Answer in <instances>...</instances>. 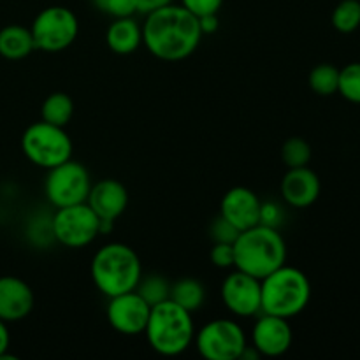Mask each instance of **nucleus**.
Returning <instances> with one entry per match:
<instances>
[{"mask_svg": "<svg viewBox=\"0 0 360 360\" xmlns=\"http://www.w3.org/2000/svg\"><path fill=\"white\" fill-rule=\"evenodd\" d=\"M294 341L288 319L260 313L252 330V345L262 357H281L287 354Z\"/></svg>", "mask_w": 360, "mask_h": 360, "instance_id": "nucleus-13", "label": "nucleus"}, {"mask_svg": "<svg viewBox=\"0 0 360 360\" xmlns=\"http://www.w3.org/2000/svg\"><path fill=\"white\" fill-rule=\"evenodd\" d=\"M150 311L151 306L136 290L109 297L108 309H105L109 326L123 336L144 334Z\"/></svg>", "mask_w": 360, "mask_h": 360, "instance_id": "nucleus-12", "label": "nucleus"}, {"mask_svg": "<svg viewBox=\"0 0 360 360\" xmlns=\"http://www.w3.org/2000/svg\"><path fill=\"white\" fill-rule=\"evenodd\" d=\"M74 115V102L63 91H55V94H49L46 97V101L42 102L41 108V116L44 122L51 123L56 127H67L69 122L72 120Z\"/></svg>", "mask_w": 360, "mask_h": 360, "instance_id": "nucleus-21", "label": "nucleus"}, {"mask_svg": "<svg viewBox=\"0 0 360 360\" xmlns=\"http://www.w3.org/2000/svg\"><path fill=\"white\" fill-rule=\"evenodd\" d=\"M193 343L206 360H239L248 340L236 320L217 319L197 330Z\"/></svg>", "mask_w": 360, "mask_h": 360, "instance_id": "nucleus-9", "label": "nucleus"}, {"mask_svg": "<svg viewBox=\"0 0 360 360\" xmlns=\"http://www.w3.org/2000/svg\"><path fill=\"white\" fill-rule=\"evenodd\" d=\"M105 42L116 55H132L143 44V25L134 16L115 18L105 32Z\"/></svg>", "mask_w": 360, "mask_h": 360, "instance_id": "nucleus-18", "label": "nucleus"}, {"mask_svg": "<svg viewBox=\"0 0 360 360\" xmlns=\"http://www.w3.org/2000/svg\"><path fill=\"white\" fill-rule=\"evenodd\" d=\"M200 30H202V35L214 34V32L220 28V21H218V14H206V16L199 18Z\"/></svg>", "mask_w": 360, "mask_h": 360, "instance_id": "nucleus-33", "label": "nucleus"}, {"mask_svg": "<svg viewBox=\"0 0 360 360\" xmlns=\"http://www.w3.org/2000/svg\"><path fill=\"white\" fill-rule=\"evenodd\" d=\"M220 294L225 308L232 315L241 316V319L260 315L262 290H260L259 278L236 269L224 280Z\"/></svg>", "mask_w": 360, "mask_h": 360, "instance_id": "nucleus-11", "label": "nucleus"}, {"mask_svg": "<svg viewBox=\"0 0 360 360\" xmlns=\"http://www.w3.org/2000/svg\"><path fill=\"white\" fill-rule=\"evenodd\" d=\"M202 30L199 18L179 4H169L146 14L143 23V44L165 62L188 58L199 48Z\"/></svg>", "mask_w": 360, "mask_h": 360, "instance_id": "nucleus-1", "label": "nucleus"}, {"mask_svg": "<svg viewBox=\"0 0 360 360\" xmlns=\"http://www.w3.org/2000/svg\"><path fill=\"white\" fill-rule=\"evenodd\" d=\"M91 4H94L101 13L111 16L112 20H115V18L134 16V14L137 13L136 0H91Z\"/></svg>", "mask_w": 360, "mask_h": 360, "instance_id": "nucleus-27", "label": "nucleus"}, {"mask_svg": "<svg viewBox=\"0 0 360 360\" xmlns=\"http://www.w3.org/2000/svg\"><path fill=\"white\" fill-rule=\"evenodd\" d=\"M311 146L306 139L302 137H290V139L285 141V144L281 146V158H283L285 165L288 169L292 167H304L311 160Z\"/></svg>", "mask_w": 360, "mask_h": 360, "instance_id": "nucleus-25", "label": "nucleus"}, {"mask_svg": "<svg viewBox=\"0 0 360 360\" xmlns=\"http://www.w3.org/2000/svg\"><path fill=\"white\" fill-rule=\"evenodd\" d=\"M136 292L148 304L155 306L167 301L171 294V283L162 274H148V276H141Z\"/></svg>", "mask_w": 360, "mask_h": 360, "instance_id": "nucleus-23", "label": "nucleus"}, {"mask_svg": "<svg viewBox=\"0 0 360 360\" xmlns=\"http://www.w3.org/2000/svg\"><path fill=\"white\" fill-rule=\"evenodd\" d=\"M333 27L341 34H352L360 27V0H341L333 11Z\"/></svg>", "mask_w": 360, "mask_h": 360, "instance_id": "nucleus-24", "label": "nucleus"}, {"mask_svg": "<svg viewBox=\"0 0 360 360\" xmlns=\"http://www.w3.org/2000/svg\"><path fill=\"white\" fill-rule=\"evenodd\" d=\"M181 6L192 14H195L197 18H200L206 16V14L220 13L224 0H181Z\"/></svg>", "mask_w": 360, "mask_h": 360, "instance_id": "nucleus-30", "label": "nucleus"}, {"mask_svg": "<svg viewBox=\"0 0 360 360\" xmlns=\"http://www.w3.org/2000/svg\"><path fill=\"white\" fill-rule=\"evenodd\" d=\"M234 246V267L259 280L266 278L287 260V245L280 231L259 224L239 232Z\"/></svg>", "mask_w": 360, "mask_h": 360, "instance_id": "nucleus-2", "label": "nucleus"}, {"mask_svg": "<svg viewBox=\"0 0 360 360\" xmlns=\"http://www.w3.org/2000/svg\"><path fill=\"white\" fill-rule=\"evenodd\" d=\"M169 299L185 308L186 311L193 313L200 309L206 302V288L195 278H183L171 285V294Z\"/></svg>", "mask_w": 360, "mask_h": 360, "instance_id": "nucleus-20", "label": "nucleus"}, {"mask_svg": "<svg viewBox=\"0 0 360 360\" xmlns=\"http://www.w3.org/2000/svg\"><path fill=\"white\" fill-rule=\"evenodd\" d=\"M262 304L260 313L294 319L306 309L311 299V283L297 267L283 264L260 280Z\"/></svg>", "mask_w": 360, "mask_h": 360, "instance_id": "nucleus-5", "label": "nucleus"}, {"mask_svg": "<svg viewBox=\"0 0 360 360\" xmlns=\"http://www.w3.org/2000/svg\"><path fill=\"white\" fill-rule=\"evenodd\" d=\"M172 4V0H136V7H137V13H143L148 14L151 11H157L160 7L169 6Z\"/></svg>", "mask_w": 360, "mask_h": 360, "instance_id": "nucleus-32", "label": "nucleus"}, {"mask_svg": "<svg viewBox=\"0 0 360 360\" xmlns=\"http://www.w3.org/2000/svg\"><path fill=\"white\" fill-rule=\"evenodd\" d=\"M144 334L150 347L157 354L164 357H176L192 347L195 323L192 313L167 299L160 304L151 306Z\"/></svg>", "mask_w": 360, "mask_h": 360, "instance_id": "nucleus-4", "label": "nucleus"}, {"mask_svg": "<svg viewBox=\"0 0 360 360\" xmlns=\"http://www.w3.org/2000/svg\"><path fill=\"white\" fill-rule=\"evenodd\" d=\"M32 37L35 49L58 53L69 48L79 34L76 14L63 6H49L42 9L32 21Z\"/></svg>", "mask_w": 360, "mask_h": 360, "instance_id": "nucleus-7", "label": "nucleus"}, {"mask_svg": "<svg viewBox=\"0 0 360 360\" xmlns=\"http://www.w3.org/2000/svg\"><path fill=\"white\" fill-rule=\"evenodd\" d=\"M338 84H340V69L333 63H320L309 72V88L320 97L338 94Z\"/></svg>", "mask_w": 360, "mask_h": 360, "instance_id": "nucleus-22", "label": "nucleus"}, {"mask_svg": "<svg viewBox=\"0 0 360 360\" xmlns=\"http://www.w3.org/2000/svg\"><path fill=\"white\" fill-rule=\"evenodd\" d=\"M338 94L348 102L360 104V62H354L340 69V84Z\"/></svg>", "mask_w": 360, "mask_h": 360, "instance_id": "nucleus-26", "label": "nucleus"}, {"mask_svg": "<svg viewBox=\"0 0 360 360\" xmlns=\"http://www.w3.org/2000/svg\"><path fill=\"white\" fill-rule=\"evenodd\" d=\"M281 221H283V211H281L280 204L273 202V200L262 202V206H260V224L266 225V227L278 229Z\"/></svg>", "mask_w": 360, "mask_h": 360, "instance_id": "nucleus-31", "label": "nucleus"}, {"mask_svg": "<svg viewBox=\"0 0 360 360\" xmlns=\"http://www.w3.org/2000/svg\"><path fill=\"white\" fill-rule=\"evenodd\" d=\"M210 259L213 266L220 267V269L234 267V246H232V243H214Z\"/></svg>", "mask_w": 360, "mask_h": 360, "instance_id": "nucleus-29", "label": "nucleus"}, {"mask_svg": "<svg viewBox=\"0 0 360 360\" xmlns=\"http://www.w3.org/2000/svg\"><path fill=\"white\" fill-rule=\"evenodd\" d=\"M35 49L30 28L21 25H7L0 30V56L7 60L27 58Z\"/></svg>", "mask_w": 360, "mask_h": 360, "instance_id": "nucleus-19", "label": "nucleus"}, {"mask_svg": "<svg viewBox=\"0 0 360 360\" xmlns=\"http://www.w3.org/2000/svg\"><path fill=\"white\" fill-rule=\"evenodd\" d=\"M11 343V334L7 329V323L4 320H0V359L6 357V352L9 348Z\"/></svg>", "mask_w": 360, "mask_h": 360, "instance_id": "nucleus-34", "label": "nucleus"}, {"mask_svg": "<svg viewBox=\"0 0 360 360\" xmlns=\"http://www.w3.org/2000/svg\"><path fill=\"white\" fill-rule=\"evenodd\" d=\"M320 178L308 165L288 169L281 181V197L285 202L297 210L313 206L320 197Z\"/></svg>", "mask_w": 360, "mask_h": 360, "instance_id": "nucleus-17", "label": "nucleus"}, {"mask_svg": "<svg viewBox=\"0 0 360 360\" xmlns=\"http://www.w3.org/2000/svg\"><path fill=\"white\" fill-rule=\"evenodd\" d=\"M51 231L60 245L67 248H84L101 236V218L86 202L56 207L51 217Z\"/></svg>", "mask_w": 360, "mask_h": 360, "instance_id": "nucleus-8", "label": "nucleus"}, {"mask_svg": "<svg viewBox=\"0 0 360 360\" xmlns=\"http://www.w3.org/2000/svg\"><path fill=\"white\" fill-rule=\"evenodd\" d=\"M210 236L213 239V243H234L236 238L239 236V231L231 224V221L225 220L224 217L214 218V221L210 227Z\"/></svg>", "mask_w": 360, "mask_h": 360, "instance_id": "nucleus-28", "label": "nucleus"}, {"mask_svg": "<svg viewBox=\"0 0 360 360\" xmlns=\"http://www.w3.org/2000/svg\"><path fill=\"white\" fill-rule=\"evenodd\" d=\"M21 150L34 165L51 169L72 158V141L65 132V127L35 122L21 136Z\"/></svg>", "mask_w": 360, "mask_h": 360, "instance_id": "nucleus-6", "label": "nucleus"}, {"mask_svg": "<svg viewBox=\"0 0 360 360\" xmlns=\"http://www.w3.org/2000/svg\"><path fill=\"white\" fill-rule=\"evenodd\" d=\"M260 206L262 200L253 190L246 186H234L221 197L220 214L239 232H243L260 224Z\"/></svg>", "mask_w": 360, "mask_h": 360, "instance_id": "nucleus-14", "label": "nucleus"}, {"mask_svg": "<svg viewBox=\"0 0 360 360\" xmlns=\"http://www.w3.org/2000/svg\"><path fill=\"white\" fill-rule=\"evenodd\" d=\"M86 204L97 213L101 220L115 221L125 213L129 206V192L122 181L105 178L91 185Z\"/></svg>", "mask_w": 360, "mask_h": 360, "instance_id": "nucleus-16", "label": "nucleus"}, {"mask_svg": "<svg viewBox=\"0 0 360 360\" xmlns=\"http://www.w3.org/2000/svg\"><path fill=\"white\" fill-rule=\"evenodd\" d=\"M91 188L90 172L81 162L69 158L56 167L48 169L44 193L53 207H65L86 202Z\"/></svg>", "mask_w": 360, "mask_h": 360, "instance_id": "nucleus-10", "label": "nucleus"}, {"mask_svg": "<svg viewBox=\"0 0 360 360\" xmlns=\"http://www.w3.org/2000/svg\"><path fill=\"white\" fill-rule=\"evenodd\" d=\"M90 274L97 290L109 299L136 290L143 276V264L130 246L123 243H109L98 248L94 255Z\"/></svg>", "mask_w": 360, "mask_h": 360, "instance_id": "nucleus-3", "label": "nucleus"}, {"mask_svg": "<svg viewBox=\"0 0 360 360\" xmlns=\"http://www.w3.org/2000/svg\"><path fill=\"white\" fill-rule=\"evenodd\" d=\"M34 292L18 276H0V320L6 323L25 320L34 309Z\"/></svg>", "mask_w": 360, "mask_h": 360, "instance_id": "nucleus-15", "label": "nucleus"}]
</instances>
